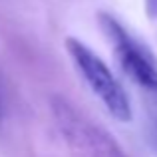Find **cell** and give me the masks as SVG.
I'll use <instances>...</instances> for the list:
<instances>
[{
    "label": "cell",
    "instance_id": "obj_5",
    "mask_svg": "<svg viewBox=\"0 0 157 157\" xmlns=\"http://www.w3.org/2000/svg\"><path fill=\"white\" fill-rule=\"evenodd\" d=\"M0 117H2V96H0Z\"/></svg>",
    "mask_w": 157,
    "mask_h": 157
},
{
    "label": "cell",
    "instance_id": "obj_2",
    "mask_svg": "<svg viewBox=\"0 0 157 157\" xmlns=\"http://www.w3.org/2000/svg\"><path fill=\"white\" fill-rule=\"evenodd\" d=\"M66 50H68V56L72 58V64L78 70L80 78L92 90L94 96L104 104L107 113L117 121H131L133 119L131 100L123 84L113 76V72L107 68L105 62L82 40L72 38V36L66 38Z\"/></svg>",
    "mask_w": 157,
    "mask_h": 157
},
{
    "label": "cell",
    "instance_id": "obj_4",
    "mask_svg": "<svg viewBox=\"0 0 157 157\" xmlns=\"http://www.w3.org/2000/svg\"><path fill=\"white\" fill-rule=\"evenodd\" d=\"M145 12L151 20H157V0H145Z\"/></svg>",
    "mask_w": 157,
    "mask_h": 157
},
{
    "label": "cell",
    "instance_id": "obj_3",
    "mask_svg": "<svg viewBox=\"0 0 157 157\" xmlns=\"http://www.w3.org/2000/svg\"><path fill=\"white\" fill-rule=\"evenodd\" d=\"M100 26L107 36V40L111 42L113 54L117 58V64L121 66L123 74L135 86H139L157 100V60L153 58V54L139 40H135L127 32V28L121 26L111 14L101 12Z\"/></svg>",
    "mask_w": 157,
    "mask_h": 157
},
{
    "label": "cell",
    "instance_id": "obj_1",
    "mask_svg": "<svg viewBox=\"0 0 157 157\" xmlns=\"http://www.w3.org/2000/svg\"><path fill=\"white\" fill-rule=\"evenodd\" d=\"M50 111L60 137L78 157H127L115 137L62 96L50 98Z\"/></svg>",
    "mask_w": 157,
    "mask_h": 157
}]
</instances>
